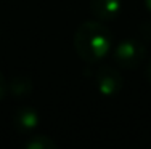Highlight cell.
<instances>
[{
	"mask_svg": "<svg viewBox=\"0 0 151 149\" xmlns=\"http://www.w3.org/2000/svg\"><path fill=\"white\" fill-rule=\"evenodd\" d=\"M88 8L98 21H113L122 10V0H88Z\"/></svg>",
	"mask_w": 151,
	"mask_h": 149,
	"instance_id": "cell-5",
	"label": "cell"
},
{
	"mask_svg": "<svg viewBox=\"0 0 151 149\" xmlns=\"http://www.w3.org/2000/svg\"><path fill=\"white\" fill-rule=\"evenodd\" d=\"M39 122H40L39 112L34 108H31V106L18 108L12 117L13 127L19 133H31L32 130H35L39 127Z\"/></svg>",
	"mask_w": 151,
	"mask_h": 149,
	"instance_id": "cell-4",
	"label": "cell"
},
{
	"mask_svg": "<svg viewBox=\"0 0 151 149\" xmlns=\"http://www.w3.org/2000/svg\"><path fill=\"white\" fill-rule=\"evenodd\" d=\"M148 27H150L148 31H146L145 27H140V31H142V35H143V37L151 38V23H150V21H148Z\"/></svg>",
	"mask_w": 151,
	"mask_h": 149,
	"instance_id": "cell-9",
	"label": "cell"
},
{
	"mask_svg": "<svg viewBox=\"0 0 151 149\" xmlns=\"http://www.w3.org/2000/svg\"><path fill=\"white\" fill-rule=\"evenodd\" d=\"M145 6H146V10L151 13V0H145Z\"/></svg>",
	"mask_w": 151,
	"mask_h": 149,
	"instance_id": "cell-11",
	"label": "cell"
},
{
	"mask_svg": "<svg viewBox=\"0 0 151 149\" xmlns=\"http://www.w3.org/2000/svg\"><path fill=\"white\" fill-rule=\"evenodd\" d=\"M23 146L26 149H56L58 144L47 135H34L24 141Z\"/></svg>",
	"mask_w": 151,
	"mask_h": 149,
	"instance_id": "cell-7",
	"label": "cell"
},
{
	"mask_svg": "<svg viewBox=\"0 0 151 149\" xmlns=\"http://www.w3.org/2000/svg\"><path fill=\"white\" fill-rule=\"evenodd\" d=\"M113 43V32L101 21H85L74 34V50L85 63H96L106 58Z\"/></svg>",
	"mask_w": 151,
	"mask_h": 149,
	"instance_id": "cell-1",
	"label": "cell"
},
{
	"mask_svg": "<svg viewBox=\"0 0 151 149\" xmlns=\"http://www.w3.org/2000/svg\"><path fill=\"white\" fill-rule=\"evenodd\" d=\"M6 93H8V82H6L5 76H3L2 71H0V101L6 96Z\"/></svg>",
	"mask_w": 151,
	"mask_h": 149,
	"instance_id": "cell-8",
	"label": "cell"
},
{
	"mask_svg": "<svg viewBox=\"0 0 151 149\" xmlns=\"http://www.w3.org/2000/svg\"><path fill=\"white\" fill-rule=\"evenodd\" d=\"M32 80L27 76L21 74V76H15L12 79V82L8 83V91H12L13 96L16 98H24L32 91Z\"/></svg>",
	"mask_w": 151,
	"mask_h": 149,
	"instance_id": "cell-6",
	"label": "cell"
},
{
	"mask_svg": "<svg viewBox=\"0 0 151 149\" xmlns=\"http://www.w3.org/2000/svg\"><path fill=\"white\" fill-rule=\"evenodd\" d=\"M146 76H148V80H150V83H151V61L148 63V69H146Z\"/></svg>",
	"mask_w": 151,
	"mask_h": 149,
	"instance_id": "cell-10",
	"label": "cell"
},
{
	"mask_svg": "<svg viewBox=\"0 0 151 149\" xmlns=\"http://www.w3.org/2000/svg\"><path fill=\"white\" fill-rule=\"evenodd\" d=\"M122 85H124V77L117 69L113 66H101L96 72V87L98 91L105 96H113L119 93Z\"/></svg>",
	"mask_w": 151,
	"mask_h": 149,
	"instance_id": "cell-3",
	"label": "cell"
},
{
	"mask_svg": "<svg viewBox=\"0 0 151 149\" xmlns=\"http://www.w3.org/2000/svg\"><path fill=\"white\" fill-rule=\"evenodd\" d=\"M114 63L124 69H135L143 63L146 58V48L142 42L135 38H127L122 40L116 48H114Z\"/></svg>",
	"mask_w": 151,
	"mask_h": 149,
	"instance_id": "cell-2",
	"label": "cell"
}]
</instances>
